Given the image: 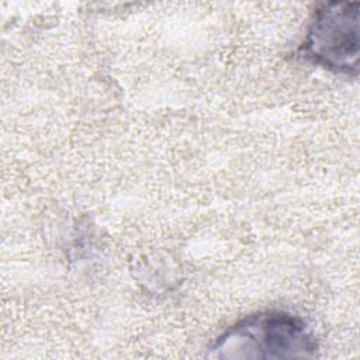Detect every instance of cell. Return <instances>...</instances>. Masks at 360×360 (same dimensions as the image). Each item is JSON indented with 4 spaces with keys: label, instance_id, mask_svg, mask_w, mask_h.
<instances>
[{
    "label": "cell",
    "instance_id": "cell-1",
    "mask_svg": "<svg viewBox=\"0 0 360 360\" xmlns=\"http://www.w3.org/2000/svg\"><path fill=\"white\" fill-rule=\"evenodd\" d=\"M319 345L304 319L283 311L242 318L208 347L212 359H312Z\"/></svg>",
    "mask_w": 360,
    "mask_h": 360
},
{
    "label": "cell",
    "instance_id": "cell-2",
    "mask_svg": "<svg viewBox=\"0 0 360 360\" xmlns=\"http://www.w3.org/2000/svg\"><path fill=\"white\" fill-rule=\"evenodd\" d=\"M357 1H330L314 13L300 48L298 58L333 73L356 77L359 73Z\"/></svg>",
    "mask_w": 360,
    "mask_h": 360
}]
</instances>
